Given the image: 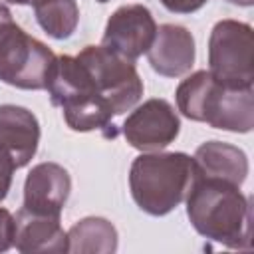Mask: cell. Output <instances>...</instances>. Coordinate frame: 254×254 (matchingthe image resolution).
Wrapping results in <instances>:
<instances>
[{
  "label": "cell",
  "mask_w": 254,
  "mask_h": 254,
  "mask_svg": "<svg viewBox=\"0 0 254 254\" xmlns=\"http://www.w3.org/2000/svg\"><path fill=\"white\" fill-rule=\"evenodd\" d=\"M187 216L192 228L226 248H252V204L240 187L200 173L187 192Z\"/></svg>",
  "instance_id": "6da1fadb"
},
{
  "label": "cell",
  "mask_w": 254,
  "mask_h": 254,
  "mask_svg": "<svg viewBox=\"0 0 254 254\" xmlns=\"http://www.w3.org/2000/svg\"><path fill=\"white\" fill-rule=\"evenodd\" d=\"M179 111L198 123L230 133H250L254 127L252 85H232L198 69L183 79L175 91Z\"/></svg>",
  "instance_id": "7a4b0ae2"
},
{
  "label": "cell",
  "mask_w": 254,
  "mask_h": 254,
  "mask_svg": "<svg viewBox=\"0 0 254 254\" xmlns=\"http://www.w3.org/2000/svg\"><path fill=\"white\" fill-rule=\"evenodd\" d=\"M46 89L52 105L62 109L69 129L79 133L101 131L103 137H117L115 115L101 99L93 77L77 56H56L46 79Z\"/></svg>",
  "instance_id": "3957f363"
},
{
  "label": "cell",
  "mask_w": 254,
  "mask_h": 254,
  "mask_svg": "<svg viewBox=\"0 0 254 254\" xmlns=\"http://www.w3.org/2000/svg\"><path fill=\"white\" fill-rule=\"evenodd\" d=\"M196 175V163L187 153L143 151L131 163L129 190L143 212L151 216H165L187 198Z\"/></svg>",
  "instance_id": "277c9868"
},
{
  "label": "cell",
  "mask_w": 254,
  "mask_h": 254,
  "mask_svg": "<svg viewBox=\"0 0 254 254\" xmlns=\"http://www.w3.org/2000/svg\"><path fill=\"white\" fill-rule=\"evenodd\" d=\"M54 52L14 20L0 22V81L18 89H46Z\"/></svg>",
  "instance_id": "5b68a950"
},
{
  "label": "cell",
  "mask_w": 254,
  "mask_h": 254,
  "mask_svg": "<svg viewBox=\"0 0 254 254\" xmlns=\"http://www.w3.org/2000/svg\"><path fill=\"white\" fill-rule=\"evenodd\" d=\"M77 60L87 67L101 99L113 115L133 109L143 97V79L131 60L121 58L105 46H85L77 54Z\"/></svg>",
  "instance_id": "8992f818"
},
{
  "label": "cell",
  "mask_w": 254,
  "mask_h": 254,
  "mask_svg": "<svg viewBox=\"0 0 254 254\" xmlns=\"http://www.w3.org/2000/svg\"><path fill=\"white\" fill-rule=\"evenodd\" d=\"M208 71L232 85L254 83L252 26L238 20H220L208 36Z\"/></svg>",
  "instance_id": "52a82bcc"
},
{
  "label": "cell",
  "mask_w": 254,
  "mask_h": 254,
  "mask_svg": "<svg viewBox=\"0 0 254 254\" xmlns=\"http://www.w3.org/2000/svg\"><path fill=\"white\" fill-rule=\"evenodd\" d=\"M125 141L139 151H161L171 145L181 131V119L167 99H147L123 121Z\"/></svg>",
  "instance_id": "ba28073f"
},
{
  "label": "cell",
  "mask_w": 254,
  "mask_h": 254,
  "mask_svg": "<svg viewBox=\"0 0 254 254\" xmlns=\"http://www.w3.org/2000/svg\"><path fill=\"white\" fill-rule=\"evenodd\" d=\"M157 34V22L143 4H127L117 8L103 30L101 46L135 62L151 48Z\"/></svg>",
  "instance_id": "9c48e42d"
},
{
  "label": "cell",
  "mask_w": 254,
  "mask_h": 254,
  "mask_svg": "<svg viewBox=\"0 0 254 254\" xmlns=\"http://www.w3.org/2000/svg\"><path fill=\"white\" fill-rule=\"evenodd\" d=\"M71 177L58 163H40L32 167L24 181V204L22 208L36 214L62 216V210L69 198Z\"/></svg>",
  "instance_id": "30bf717a"
},
{
  "label": "cell",
  "mask_w": 254,
  "mask_h": 254,
  "mask_svg": "<svg viewBox=\"0 0 254 254\" xmlns=\"http://www.w3.org/2000/svg\"><path fill=\"white\" fill-rule=\"evenodd\" d=\"M147 58L159 75L179 77L194 65V38L185 26L163 24L157 28L155 40L147 50Z\"/></svg>",
  "instance_id": "8fae6325"
},
{
  "label": "cell",
  "mask_w": 254,
  "mask_h": 254,
  "mask_svg": "<svg viewBox=\"0 0 254 254\" xmlns=\"http://www.w3.org/2000/svg\"><path fill=\"white\" fill-rule=\"evenodd\" d=\"M40 135L38 117L30 109L12 103L0 105V149L12 159L16 169L32 161L38 151Z\"/></svg>",
  "instance_id": "7c38bea8"
},
{
  "label": "cell",
  "mask_w": 254,
  "mask_h": 254,
  "mask_svg": "<svg viewBox=\"0 0 254 254\" xmlns=\"http://www.w3.org/2000/svg\"><path fill=\"white\" fill-rule=\"evenodd\" d=\"M14 248L18 252H67V232L62 228L60 216L36 214L20 208L14 216Z\"/></svg>",
  "instance_id": "4fadbf2b"
},
{
  "label": "cell",
  "mask_w": 254,
  "mask_h": 254,
  "mask_svg": "<svg viewBox=\"0 0 254 254\" xmlns=\"http://www.w3.org/2000/svg\"><path fill=\"white\" fill-rule=\"evenodd\" d=\"M192 159L202 177L222 179L236 187H240L248 177L246 153L224 141H206L198 145Z\"/></svg>",
  "instance_id": "5bb4252c"
},
{
  "label": "cell",
  "mask_w": 254,
  "mask_h": 254,
  "mask_svg": "<svg viewBox=\"0 0 254 254\" xmlns=\"http://www.w3.org/2000/svg\"><path fill=\"white\" fill-rule=\"evenodd\" d=\"M117 242V228L103 216H85L67 230L71 254H113Z\"/></svg>",
  "instance_id": "9a60e30c"
},
{
  "label": "cell",
  "mask_w": 254,
  "mask_h": 254,
  "mask_svg": "<svg viewBox=\"0 0 254 254\" xmlns=\"http://www.w3.org/2000/svg\"><path fill=\"white\" fill-rule=\"evenodd\" d=\"M32 8L40 28L54 40H67L79 24L75 0H38Z\"/></svg>",
  "instance_id": "2e32d148"
},
{
  "label": "cell",
  "mask_w": 254,
  "mask_h": 254,
  "mask_svg": "<svg viewBox=\"0 0 254 254\" xmlns=\"http://www.w3.org/2000/svg\"><path fill=\"white\" fill-rule=\"evenodd\" d=\"M14 232H16L14 214L0 206V252H6L14 246Z\"/></svg>",
  "instance_id": "e0dca14e"
},
{
  "label": "cell",
  "mask_w": 254,
  "mask_h": 254,
  "mask_svg": "<svg viewBox=\"0 0 254 254\" xmlns=\"http://www.w3.org/2000/svg\"><path fill=\"white\" fill-rule=\"evenodd\" d=\"M16 165L12 163V159L0 149V202L8 196V190L12 187V177H14Z\"/></svg>",
  "instance_id": "ac0fdd59"
},
{
  "label": "cell",
  "mask_w": 254,
  "mask_h": 254,
  "mask_svg": "<svg viewBox=\"0 0 254 254\" xmlns=\"http://www.w3.org/2000/svg\"><path fill=\"white\" fill-rule=\"evenodd\" d=\"M173 14H192L200 10L208 0H159Z\"/></svg>",
  "instance_id": "d6986e66"
},
{
  "label": "cell",
  "mask_w": 254,
  "mask_h": 254,
  "mask_svg": "<svg viewBox=\"0 0 254 254\" xmlns=\"http://www.w3.org/2000/svg\"><path fill=\"white\" fill-rule=\"evenodd\" d=\"M6 20H12V12L6 4L0 2V22H6Z\"/></svg>",
  "instance_id": "ffe728a7"
},
{
  "label": "cell",
  "mask_w": 254,
  "mask_h": 254,
  "mask_svg": "<svg viewBox=\"0 0 254 254\" xmlns=\"http://www.w3.org/2000/svg\"><path fill=\"white\" fill-rule=\"evenodd\" d=\"M10 4H18V6H34L38 0H6Z\"/></svg>",
  "instance_id": "44dd1931"
},
{
  "label": "cell",
  "mask_w": 254,
  "mask_h": 254,
  "mask_svg": "<svg viewBox=\"0 0 254 254\" xmlns=\"http://www.w3.org/2000/svg\"><path fill=\"white\" fill-rule=\"evenodd\" d=\"M230 4H236V6H244V8H250L254 4V0H226Z\"/></svg>",
  "instance_id": "7402d4cb"
},
{
  "label": "cell",
  "mask_w": 254,
  "mask_h": 254,
  "mask_svg": "<svg viewBox=\"0 0 254 254\" xmlns=\"http://www.w3.org/2000/svg\"><path fill=\"white\" fill-rule=\"evenodd\" d=\"M97 2H101V4H105V2H109V0H97Z\"/></svg>",
  "instance_id": "603a6c76"
}]
</instances>
